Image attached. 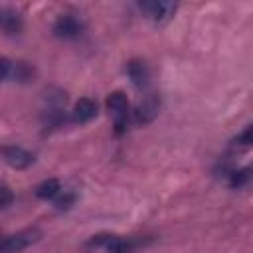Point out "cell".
Returning a JSON list of instances; mask_svg holds the SVG:
<instances>
[{"instance_id":"5b68a950","label":"cell","mask_w":253,"mask_h":253,"mask_svg":"<svg viewBox=\"0 0 253 253\" xmlns=\"http://www.w3.org/2000/svg\"><path fill=\"white\" fill-rule=\"evenodd\" d=\"M158 111H160V97L156 93H148L132 109V123L138 125V126H144V125H148L156 119Z\"/></svg>"},{"instance_id":"8992f818","label":"cell","mask_w":253,"mask_h":253,"mask_svg":"<svg viewBox=\"0 0 253 253\" xmlns=\"http://www.w3.org/2000/svg\"><path fill=\"white\" fill-rule=\"evenodd\" d=\"M85 24L75 14H61L53 24V34L61 40H75L83 34Z\"/></svg>"},{"instance_id":"9a60e30c","label":"cell","mask_w":253,"mask_h":253,"mask_svg":"<svg viewBox=\"0 0 253 253\" xmlns=\"http://www.w3.org/2000/svg\"><path fill=\"white\" fill-rule=\"evenodd\" d=\"M73 202H75V194L69 192V190H63V192L53 200V204H55L57 210H69V208L73 206Z\"/></svg>"},{"instance_id":"4fadbf2b","label":"cell","mask_w":253,"mask_h":253,"mask_svg":"<svg viewBox=\"0 0 253 253\" xmlns=\"http://www.w3.org/2000/svg\"><path fill=\"white\" fill-rule=\"evenodd\" d=\"M231 142H233L235 146H239V148L253 146V123H251V125H247L239 134H235Z\"/></svg>"},{"instance_id":"3957f363","label":"cell","mask_w":253,"mask_h":253,"mask_svg":"<svg viewBox=\"0 0 253 253\" xmlns=\"http://www.w3.org/2000/svg\"><path fill=\"white\" fill-rule=\"evenodd\" d=\"M136 6L140 10V14H144V18L152 20L154 24H164V22L172 20V16L178 10V4H174V2H158V0L138 2Z\"/></svg>"},{"instance_id":"ba28073f","label":"cell","mask_w":253,"mask_h":253,"mask_svg":"<svg viewBox=\"0 0 253 253\" xmlns=\"http://www.w3.org/2000/svg\"><path fill=\"white\" fill-rule=\"evenodd\" d=\"M148 239H140V237H121V235H113L109 237L105 251L107 253H134L136 249L144 247Z\"/></svg>"},{"instance_id":"9c48e42d","label":"cell","mask_w":253,"mask_h":253,"mask_svg":"<svg viewBox=\"0 0 253 253\" xmlns=\"http://www.w3.org/2000/svg\"><path fill=\"white\" fill-rule=\"evenodd\" d=\"M99 113V105L95 99L91 97H81L75 105H73V111H71V121L77 123V125H85L89 121H93Z\"/></svg>"},{"instance_id":"2e32d148","label":"cell","mask_w":253,"mask_h":253,"mask_svg":"<svg viewBox=\"0 0 253 253\" xmlns=\"http://www.w3.org/2000/svg\"><path fill=\"white\" fill-rule=\"evenodd\" d=\"M12 200H14L12 190L6 184H2V188H0V206H2V210H8L12 206Z\"/></svg>"},{"instance_id":"7a4b0ae2","label":"cell","mask_w":253,"mask_h":253,"mask_svg":"<svg viewBox=\"0 0 253 253\" xmlns=\"http://www.w3.org/2000/svg\"><path fill=\"white\" fill-rule=\"evenodd\" d=\"M40 237H42V231L38 227H28V229L16 231V233L4 237V241L0 245V253H22L26 247L34 245Z\"/></svg>"},{"instance_id":"7c38bea8","label":"cell","mask_w":253,"mask_h":253,"mask_svg":"<svg viewBox=\"0 0 253 253\" xmlns=\"http://www.w3.org/2000/svg\"><path fill=\"white\" fill-rule=\"evenodd\" d=\"M61 192H63V188H61L59 180H55V178L43 180V182L36 188V196H38L40 200H55Z\"/></svg>"},{"instance_id":"52a82bcc","label":"cell","mask_w":253,"mask_h":253,"mask_svg":"<svg viewBox=\"0 0 253 253\" xmlns=\"http://www.w3.org/2000/svg\"><path fill=\"white\" fill-rule=\"evenodd\" d=\"M2 156H4V162L16 170H24L28 166H32L36 162V154L22 148V146H16V144H6L2 148Z\"/></svg>"},{"instance_id":"30bf717a","label":"cell","mask_w":253,"mask_h":253,"mask_svg":"<svg viewBox=\"0 0 253 253\" xmlns=\"http://www.w3.org/2000/svg\"><path fill=\"white\" fill-rule=\"evenodd\" d=\"M126 71V77L130 79V83L138 89H144L148 85V79H150V71H148V65L142 61V59H130L125 67Z\"/></svg>"},{"instance_id":"8fae6325","label":"cell","mask_w":253,"mask_h":253,"mask_svg":"<svg viewBox=\"0 0 253 253\" xmlns=\"http://www.w3.org/2000/svg\"><path fill=\"white\" fill-rule=\"evenodd\" d=\"M0 28L6 36H18L22 32V18L16 10L2 6L0 8Z\"/></svg>"},{"instance_id":"277c9868","label":"cell","mask_w":253,"mask_h":253,"mask_svg":"<svg viewBox=\"0 0 253 253\" xmlns=\"http://www.w3.org/2000/svg\"><path fill=\"white\" fill-rule=\"evenodd\" d=\"M2 79L4 81H14V83H28L34 79L36 71L30 63L26 61H10L8 57H2Z\"/></svg>"},{"instance_id":"5bb4252c","label":"cell","mask_w":253,"mask_h":253,"mask_svg":"<svg viewBox=\"0 0 253 253\" xmlns=\"http://www.w3.org/2000/svg\"><path fill=\"white\" fill-rule=\"evenodd\" d=\"M251 178H253V168H241V170H235V172L231 174L229 184H231L233 188H239V186L247 184Z\"/></svg>"},{"instance_id":"6da1fadb","label":"cell","mask_w":253,"mask_h":253,"mask_svg":"<svg viewBox=\"0 0 253 253\" xmlns=\"http://www.w3.org/2000/svg\"><path fill=\"white\" fill-rule=\"evenodd\" d=\"M107 109L113 115V130L117 136L125 134L128 125L132 123V109L123 91H113L107 97Z\"/></svg>"}]
</instances>
